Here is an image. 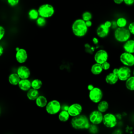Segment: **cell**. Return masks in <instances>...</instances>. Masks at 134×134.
<instances>
[{
  "instance_id": "4",
  "label": "cell",
  "mask_w": 134,
  "mask_h": 134,
  "mask_svg": "<svg viewBox=\"0 0 134 134\" xmlns=\"http://www.w3.org/2000/svg\"><path fill=\"white\" fill-rule=\"evenodd\" d=\"M45 109L48 114L54 115L58 114L61 110L62 106L58 100L52 99L48 102L45 107Z\"/></svg>"
},
{
  "instance_id": "19",
  "label": "cell",
  "mask_w": 134,
  "mask_h": 134,
  "mask_svg": "<svg viewBox=\"0 0 134 134\" xmlns=\"http://www.w3.org/2000/svg\"><path fill=\"white\" fill-rule=\"evenodd\" d=\"M20 80L21 79L16 72L10 73L8 77V80L9 84L14 86L18 85Z\"/></svg>"
},
{
  "instance_id": "34",
  "label": "cell",
  "mask_w": 134,
  "mask_h": 134,
  "mask_svg": "<svg viewBox=\"0 0 134 134\" xmlns=\"http://www.w3.org/2000/svg\"><path fill=\"white\" fill-rule=\"evenodd\" d=\"M130 32L134 35V21L131 22L129 24L128 28Z\"/></svg>"
},
{
  "instance_id": "44",
  "label": "cell",
  "mask_w": 134,
  "mask_h": 134,
  "mask_svg": "<svg viewBox=\"0 0 134 134\" xmlns=\"http://www.w3.org/2000/svg\"><path fill=\"white\" fill-rule=\"evenodd\" d=\"M4 48L3 47V46L2 45L0 46V56H2V54H3L4 53Z\"/></svg>"
},
{
  "instance_id": "14",
  "label": "cell",
  "mask_w": 134,
  "mask_h": 134,
  "mask_svg": "<svg viewBox=\"0 0 134 134\" xmlns=\"http://www.w3.org/2000/svg\"><path fill=\"white\" fill-rule=\"evenodd\" d=\"M16 73L21 79H29L31 74L29 68L25 65H20L18 66L17 69Z\"/></svg>"
},
{
  "instance_id": "42",
  "label": "cell",
  "mask_w": 134,
  "mask_h": 134,
  "mask_svg": "<svg viewBox=\"0 0 134 134\" xmlns=\"http://www.w3.org/2000/svg\"><path fill=\"white\" fill-rule=\"evenodd\" d=\"M114 3L116 4H120L124 2V0H113Z\"/></svg>"
},
{
  "instance_id": "36",
  "label": "cell",
  "mask_w": 134,
  "mask_h": 134,
  "mask_svg": "<svg viewBox=\"0 0 134 134\" xmlns=\"http://www.w3.org/2000/svg\"><path fill=\"white\" fill-rule=\"evenodd\" d=\"M85 49H86V51L88 52V53H92L94 51V49L93 47H91L88 44H85Z\"/></svg>"
},
{
  "instance_id": "29",
  "label": "cell",
  "mask_w": 134,
  "mask_h": 134,
  "mask_svg": "<svg viewBox=\"0 0 134 134\" xmlns=\"http://www.w3.org/2000/svg\"><path fill=\"white\" fill-rule=\"evenodd\" d=\"M36 24L37 25L39 26V27H42L43 26H44L47 23L46 21V18L39 16L38 19L36 20Z\"/></svg>"
},
{
  "instance_id": "41",
  "label": "cell",
  "mask_w": 134,
  "mask_h": 134,
  "mask_svg": "<svg viewBox=\"0 0 134 134\" xmlns=\"http://www.w3.org/2000/svg\"><path fill=\"white\" fill-rule=\"evenodd\" d=\"M111 134H122V132L120 130H115Z\"/></svg>"
},
{
  "instance_id": "5",
  "label": "cell",
  "mask_w": 134,
  "mask_h": 134,
  "mask_svg": "<svg viewBox=\"0 0 134 134\" xmlns=\"http://www.w3.org/2000/svg\"><path fill=\"white\" fill-rule=\"evenodd\" d=\"M38 12L39 16L48 18L52 17L54 14V8L53 6L50 4H43L38 8Z\"/></svg>"
},
{
  "instance_id": "40",
  "label": "cell",
  "mask_w": 134,
  "mask_h": 134,
  "mask_svg": "<svg viewBox=\"0 0 134 134\" xmlns=\"http://www.w3.org/2000/svg\"><path fill=\"white\" fill-rule=\"evenodd\" d=\"M85 24L87 26V27L88 28V27H90L92 26V22L91 21V20H88V21H85Z\"/></svg>"
},
{
  "instance_id": "7",
  "label": "cell",
  "mask_w": 134,
  "mask_h": 134,
  "mask_svg": "<svg viewBox=\"0 0 134 134\" xmlns=\"http://www.w3.org/2000/svg\"><path fill=\"white\" fill-rule=\"evenodd\" d=\"M103 92L102 89L98 87H94L93 89L88 92V98L93 103L98 104L103 100Z\"/></svg>"
},
{
  "instance_id": "9",
  "label": "cell",
  "mask_w": 134,
  "mask_h": 134,
  "mask_svg": "<svg viewBox=\"0 0 134 134\" xmlns=\"http://www.w3.org/2000/svg\"><path fill=\"white\" fill-rule=\"evenodd\" d=\"M119 60L123 65L128 67L134 66V56L132 53L125 51L120 55Z\"/></svg>"
},
{
  "instance_id": "28",
  "label": "cell",
  "mask_w": 134,
  "mask_h": 134,
  "mask_svg": "<svg viewBox=\"0 0 134 134\" xmlns=\"http://www.w3.org/2000/svg\"><path fill=\"white\" fill-rule=\"evenodd\" d=\"M117 25L118 27L120 28H124L125 27L127 24V21L126 19L124 17H119L118 18L117 20L116 21Z\"/></svg>"
},
{
  "instance_id": "18",
  "label": "cell",
  "mask_w": 134,
  "mask_h": 134,
  "mask_svg": "<svg viewBox=\"0 0 134 134\" xmlns=\"http://www.w3.org/2000/svg\"><path fill=\"white\" fill-rule=\"evenodd\" d=\"M48 103V101L47 97L43 95H39L35 100V104L36 106L39 108L46 107Z\"/></svg>"
},
{
  "instance_id": "6",
  "label": "cell",
  "mask_w": 134,
  "mask_h": 134,
  "mask_svg": "<svg viewBox=\"0 0 134 134\" xmlns=\"http://www.w3.org/2000/svg\"><path fill=\"white\" fill-rule=\"evenodd\" d=\"M102 123L106 128H113L117 125V118L114 114L106 113L104 114Z\"/></svg>"
},
{
  "instance_id": "47",
  "label": "cell",
  "mask_w": 134,
  "mask_h": 134,
  "mask_svg": "<svg viewBox=\"0 0 134 134\" xmlns=\"http://www.w3.org/2000/svg\"><path fill=\"white\" fill-rule=\"evenodd\" d=\"M133 56H134V53H133Z\"/></svg>"
},
{
  "instance_id": "26",
  "label": "cell",
  "mask_w": 134,
  "mask_h": 134,
  "mask_svg": "<svg viewBox=\"0 0 134 134\" xmlns=\"http://www.w3.org/2000/svg\"><path fill=\"white\" fill-rule=\"evenodd\" d=\"M28 16L29 19L31 20H37L38 18L39 17V14L38 10L32 8L29 10L28 13Z\"/></svg>"
},
{
  "instance_id": "30",
  "label": "cell",
  "mask_w": 134,
  "mask_h": 134,
  "mask_svg": "<svg viewBox=\"0 0 134 134\" xmlns=\"http://www.w3.org/2000/svg\"><path fill=\"white\" fill-rule=\"evenodd\" d=\"M92 18V14L90 12H88V11L84 12L82 15V19L85 21L88 20H91Z\"/></svg>"
},
{
  "instance_id": "38",
  "label": "cell",
  "mask_w": 134,
  "mask_h": 134,
  "mask_svg": "<svg viewBox=\"0 0 134 134\" xmlns=\"http://www.w3.org/2000/svg\"><path fill=\"white\" fill-rule=\"evenodd\" d=\"M104 24L107 27H108V28H110L111 27V26H112V23H111L110 21H109V20L106 21L104 23Z\"/></svg>"
},
{
  "instance_id": "33",
  "label": "cell",
  "mask_w": 134,
  "mask_h": 134,
  "mask_svg": "<svg viewBox=\"0 0 134 134\" xmlns=\"http://www.w3.org/2000/svg\"><path fill=\"white\" fill-rule=\"evenodd\" d=\"M19 0H7L8 4L11 6H15L19 3Z\"/></svg>"
},
{
  "instance_id": "16",
  "label": "cell",
  "mask_w": 134,
  "mask_h": 134,
  "mask_svg": "<svg viewBox=\"0 0 134 134\" xmlns=\"http://www.w3.org/2000/svg\"><path fill=\"white\" fill-rule=\"evenodd\" d=\"M18 86L21 91L27 92L31 88V81L29 79H21Z\"/></svg>"
},
{
  "instance_id": "27",
  "label": "cell",
  "mask_w": 134,
  "mask_h": 134,
  "mask_svg": "<svg viewBox=\"0 0 134 134\" xmlns=\"http://www.w3.org/2000/svg\"><path fill=\"white\" fill-rule=\"evenodd\" d=\"M42 86V82L39 79H35L31 81V88L39 90Z\"/></svg>"
},
{
  "instance_id": "12",
  "label": "cell",
  "mask_w": 134,
  "mask_h": 134,
  "mask_svg": "<svg viewBox=\"0 0 134 134\" xmlns=\"http://www.w3.org/2000/svg\"><path fill=\"white\" fill-rule=\"evenodd\" d=\"M68 111L71 117H76L82 114L83 106L80 103H74L69 106Z\"/></svg>"
},
{
  "instance_id": "13",
  "label": "cell",
  "mask_w": 134,
  "mask_h": 134,
  "mask_svg": "<svg viewBox=\"0 0 134 134\" xmlns=\"http://www.w3.org/2000/svg\"><path fill=\"white\" fill-rule=\"evenodd\" d=\"M15 59L17 62L19 64L25 63L28 59L27 51L24 48H19V49L16 52Z\"/></svg>"
},
{
  "instance_id": "20",
  "label": "cell",
  "mask_w": 134,
  "mask_h": 134,
  "mask_svg": "<svg viewBox=\"0 0 134 134\" xmlns=\"http://www.w3.org/2000/svg\"><path fill=\"white\" fill-rule=\"evenodd\" d=\"M123 48L125 52L130 53H134V40L129 39L124 42Z\"/></svg>"
},
{
  "instance_id": "21",
  "label": "cell",
  "mask_w": 134,
  "mask_h": 134,
  "mask_svg": "<svg viewBox=\"0 0 134 134\" xmlns=\"http://www.w3.org/2000/svg\"><path fill=\"white\" fill-rule=\"evenodd\" d=\"M39 95V90L31 88L27 92L26 96L27 98L31 101H35L36 98Z\"/></svg>"
},
{
  "instance_id": "48",
  "label": "cell",
  "mask_w": 134,
  "mask_h": 134,
  "mask_svg": "<svg viewBox=\"0 0 134 134\" xmlns=\"http://www.w3.org/2000/svg\"><path fill=\"white\" fill-rule=\"evenodd\" d=\"M133 40H134V37H133Z\"/></svg>"
},
{
  "instance_id": "10",
  "label": "cell",
  "mask_w": 134,
  "mask_h": 134,
  "mask_svg": "<svg viewBox=\"0 0 134 134\" xmlns=\"http://www.w3.org/2000/svg\"><path fill=\"white\" fill-rule=\"evenodd\" d=\"M117 75L119 80L125 82L129 77L131 76V71L130 69V67L123 65L118 68Z\"/></svg>"
},
{
  "instance_id": "25",
  "label": "cell",
  "mask_w": 134,
  "mask_h": 134,
  "mask_svg": "<svg viewBox=\"0 0 134 134\" xmlns=\"http://www.w3.org/2000/svg\"><path fill=\"white\" fill-rule=\"evenodd\" d=\"M125 86L130 91H134V76L131 75L125 81Z\"/></svg>"
},
{
  "instance_id": "23",
  "label": "cell",
  "mask_w": 134,
  "mask_h": 134,
  "mask_svg": "<svg viewBox=\"0 0 134 134\" xmlns=\"http://www.w3.org/2000/svg\"><path fill=\"white\" fill-rule=\"evenodd\" d=\"M58 117L59 121L61 122H65L69 120L71 116L68 110L61 109V110L58 113Z\"/></svg>"
},
{
  "instance_id": "1",
  "label": "cell",
  "mask_w": 134,
  "mask_h": 134,
  "mask_svg": "<svg viewBox=\"0 0 134 134\" xmlns=\"http://www.w3.org/2000/svg\"><path fill=\"white\" fill-rule=\"evenodd\" d=\"M91 124L88 117L82 114L76 117H72L71 120L72 127L76 130L88 129Z\"/></svg>"
},
{
  "instance_id": "22",
  "label": "cell",
  "mask_w": 134,
  "mask_h": 134,
  "mask_svg": "<svg viewBox=\"0 0 134 134\" xmlns=\"http://www.w3.org/2000/svg\"><path fill=\"white\" fill-rule=\"evenodd\" d=\"M90 71L92 74L94 75H98L100 74L104 70L101 64L95 62L91 66Z\"/></svg>"
},
{
  "instance_id": "37",
  "label": "cell",
  "mask_w": 134,
  "mask_h": 134,
  "mask_svg": "<svg viewBox=\"0 0 134 134\" xmlns=\"http://www.w3.org/2000/svg\"><path fill=\"white\" fill-rule=\"evenodd\" d=\"M124 2L126 5L130 6L134 4V0H124Z\"/></svg>"
},
{
  "instance_id": "32",
  "label": "cell",
  "mask_w": 134,
  "mask_h": 134,
  "mask_svg": "<svg viewBox=\"0 0 134 134\" xmlns=\"http://www.w3.org/2000/svg\"><path fill=\"white\" fill-rule=\"evenodd\" d=\"M102 68H103L104 71H107L110 68V64L107 61L105 62L103 64H102Z\"/></svg>"
},
{
  "instance_id": "43",
  "label": "cell",
  "mask_w": 134,
  "mask_h": 134,
  "mask_svg": "<svg viewBox=\"0 0 134 134\" xmlns=\"http://www.w3.org/2000/svg\"><path fill=\"white\" fill-rule=\"evenodd\" d=\"M92 41H93V43H94L95 44H97V43H98V39H97V38H96V37H94V38H93V39H92Z\"/></svg>"
},
{
  "instance_id": "46",
  "label": "cell",
  "mask_w": 134,
  "mask_h": 134,
  "mask_svg": "<svg viewBox=\"0 0 134 134\" xmlns=\"http://www.w3.org/2000/svg\"><path fill=\"white\" fill-rule=\"evenodd\" d=\"M132 73H133V75L134 76V69L133 70V71H132Z\"/></svg>"
},
{
  "instance_id": "17",
  "label": "cell",
  "mask_w": 134,
  "mask_h": 134,
  "mask_svg": "<svg viewBox=\"0 0 134 134\" xmlns=\"http://www.w3.org/2000/svg\"><path fill=\"white\" fill-rule=\"evenodd\" d=\"M118 80L119 79L117 75L112 72L107 74L105 77L106 83L109 85H114L117 83Z\"/></svg>"
},
{
  "instance_id": "31",
  "label": "cell",
  "mask_w": 134,
  "mask_h": 134,
  "mask_svg": "<svg viewBox=\"0 0 134 134\" xmlns=\"http://www.w3.org/2000/svg\"><path fill=\"white\" fill-rule=\"evenodd\" d=\"M97 125H93V124H91L89 128H88V130L90 131V132L92 134H96L98 132V128L97 127Z\"/></svg>"
},
{
  "instance_id": "3",
  "label": "cell",
  "mask_w": 134,
  "mask_h": 134,
  "mask_svg": "<svg viewBox=\"0 0 134 134\" xmlns=\"http://www.w3.org/2000/svg\"><path fill=\"white\" fill-rule=\"evenodd\" d=\"M131 33L128 29L118 27L115 30L114 37L115 39L118 42H125L128 40L130 37Z\"/></svg>"
},
{
  "instance_id": "35",
  "label": "cell",
  "mask_w": 134,
  "mask_h": 134,
  "mask_svg": "<svg viewBox=\"0 0 134 134\" xmlns=\"http://www.w3.org/2000/svg\"><path fill=\"white\" fill-rule=\"evenodd\" d=\"M5 28L2 26H1V27H0V40H2L4 38V36H5Z\"/></svg>"
},
{
  "instance_id": "11",
  "label": "cell",
  "mask_w": 134,
  "mask_h": 134,
  "mask_svg": "<svg viewBox=\"0 0 134 134\" xmlns=\"http://www.w3.org/2000/svg\"><path fill=\"white\" fill-rule=\"evenodd\" d=\"M94 59L96 63L102 64L108 61V52L104 49H99L95 52L94 55Z\"/></svg>"
},
{
  "instance_id": "39",
  "label": "cell",
  "mask_w": 134,
  "mask_h": 134,
  "mask_svg": "<svg viewBox=\"0 0 134 134\" xmlns=\"http://www.w3.org/2000/svg\"><path fill=\"white\" fill-rule=\"evenodd\" d=\"M94 85L93 84H88V85H87V90L88 91H91V90H92V89H93L94 88Z\"/></svg>"
},
{
  "instance_id": "45",
  "label": "cell",
  "mask_w": 134,
  "mask_h": 134,
  "mask_svg": "<svg viewBox=\"0 0 134 134\" xmlns=\"http://www.w3.org/2000/svg\"><path fill=\"white\" fill-rule=\"evenodd\" d=\"M118 68H114V69L113 70L112 72H113L114 73H115V74H116L117 75V72H118Z\"/></svg>"
},
{
  "instance_id": "15",
  "label": "cell",
  "mask_w": 134,
  "mask_h": 134,
  "mask_svg": "<svg viewBox=\"0 0 134 134\" xmlns=\"http://www.w3.org/2000/svg\"><path fill=\"white\" fill-rule=\"evenodd\" d=\"M109 32V28L107 27L104 24H100L96 29V34L97 36L101 38H105L108 36Z\"/></svg>"
},
{
  "instance_id": "2",
  "label": "cell",
  "mask_w": 134,
  "mask_h": 134,
  "mask_svg": "<svg viewBox=\"0 0 134 134\" xmlns=\"http://www.w3.org/2000/svg\"><path fill=\"white\" fill-rule=\"evenodd\" d=\"M72 31L73 34L77 37L84 36L88 31L85 21L82 19H77L74 20L72 25Z\"/></svg>"
},
{
  "instance_id": "8",
  "label": "cell",
  "mask_w": 134,
  "mask_h": 134,
  "mask_svg": "<svg viewBox=\"0 0 134 134\" xmlns=\"http://www.w3.org/2000/svg\"><path fill=\"white\" fill-rule=\"evenodd\" d=\"M103 113H101L97 109H95L90 113L88 117L91 124L95 125H99L103 122Z\"/></svg>"
},
{
  "instance_id": "24",
  "label": "cell",
  "mask_w": 134,
  "mask_h": 134,
  "mask_svg": "<svg viewBox=\"0 0 134 134\" xmlns=\"http://www.w3.org/2000/svg\"><path fill=\"white\" fill-rule=\"evenodd\" d=\"M97 104V109L103 114L105 113L109 108V103L105 100H102Z\"/></svg>"
}]
</instances>
